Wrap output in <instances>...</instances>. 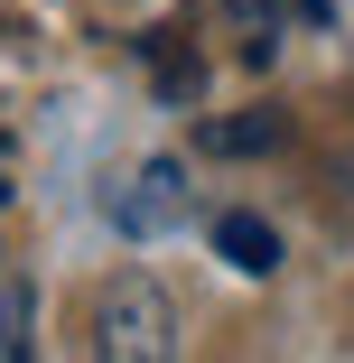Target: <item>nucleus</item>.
<instances>
[{
	"mask_svg": "<svg viewBox=\"0 0 354 363\" xmlns=\"http://www.w3.org/2000/svg\"><path fill=\"white\" fill-rule=\"evenodd\" d=\"M289 140V121L280 112H233V121H205V150L215 159H252V150H280Z\"/></svg>",
	"mask_w": 354,
	"mask_h": 363,
	"instance_id": "4",
	"label": "nucleus"
},
{
	"mask_svg": "<svg viewBox=\"0 0 354 363\" xmlns=\"http://www.w3.org/2000/svg\"><path fill=\"white\" fill-rule=\"evenodd\" d=\"M0 205H10V140H0Z\"/></svg>",
	"mask_w": 354,
	"mask_h": 363,
	"instance_id": "6",
	"label": "nucleus"
},
{
	"mask_svg": "<svg viewBox=\"0 0 354 363\" xmlns=\"http://www.w3.org/2000/svg\"><path fill=\"white\" fill-rule=\"evenodd\" d=\"M28 317H38V308H28V289L10 279V289H0V363H19V354H28Z\"/></svg>",
	"mask_w": 354,
	"mask_h": 363,
	"instance_id": "5",
	"label": "nucleus"
},
{
	"mask_svg": "<svg viewBox=\"0 0 354 363\" xmlns=\"http://www.w3.org/2000/svg\"><path fill=\"white\" fill-rule=\"evenodd\" d=\"M215 252H224L233 270H252V279L280 270V233L261 224V214H215Z\"/></svg>",
	"mask_w": 354,
	"mask_h": 363,
	"instance_id": "3",
	"label": "nucleus"
},
{
	"mask_svg": "<svg viewBox=\"0 0 354 363\" xmlns=\"http://www.w3.org/2000/svg\"><path fill=\"white\" fill-rule=\"evenodd\" d=\"M177 177H187L177 159H150V168H140V186H131V196H112V224H121L131 242H150V233H168L177 214H187V186H177Z\"/></svg>",
	"mask_w": 354,
	"mask_h": 363,
	"instance_id": "2",
	"label": "nucleus"
},
{
	"mask_svg": "<svg viewBox=\"0 0 354 363\" xmlns=\"http://www.w3.org/2000/svg\"><path fill=\"white\" fill-rule=\"evenodd\" d=\"M94 354L103 363H168L177 354V308H168V289L150 270L103 279V298H94Z\"/></svg>",
	"mask_w": 354,
	"mask_h": 363,
	"instance_id": "1",
	"label": "nucleus"
}]
</instances>
